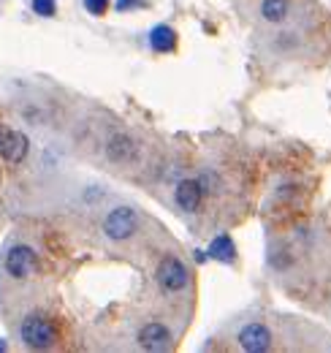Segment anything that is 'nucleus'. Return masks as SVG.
Here are the masks:
<instances>
[{
	"label": "nucleus",
	"mask_w": 331,
	"mask_h": 353,
	"mask_svg": "<svg viewBox=\"0 0 331 353\" xmlns=\"http://www.w3.org/2000/svg\"><path fill=\"white\" fill-rule=\"evenodd\" d=\"M19 337H22V343H25L28 348H33V351H46V348L54 345L57 332H54V323H52L43 312H30V315H25L22 323H19Z\"/></svg>",
	"instance_id": "1"
},
{
	"label": "nucleus",
	"mask_w": 331,
	"mask_h": 353,
	"mask_svg": "<svg viewBox=\"0 0 331 353\" xmlns=\"http://www.w3.org/2000/svg\"><path fill=\"white\" fill-rule=\"evenodd\" d=\"M155 277H158V285L163 288L166 294H179V291H185L188 283H190L188 266L182 264L177 256H163L158 269H155Z\"/></svg>",
	"instance_id": "2"
},
{
	"label": "nucleus",
	"mask_w": 331,
	"mask_h": 353,
	"mask_svg": "<svg viewBox=\"0 0 331 353\" xmlns=\"http://www.w3.org/2000/svg\"><path fill=\"white\" fill-rule=\"evenodd\" d=\"M139 228V212L133 207H114L106 218H103V234L114 242H125L136 234Z\"/></svg>",
	"instance_id": "3"
},
{
	"label": "nucleus",
	"mask_w": 331,
	"mask_h": 353,
	"mask_svg": "<svg viewBox=\"0 0 331 353\" xmlns=\"http://www.w3.org/2000/svg\"><path fill=\"white\" fill-rule=\"evenodd\" d=\"M6 272L14 277V280H28L33 272H36V266H39V256H36V250L33 248H28V245H14L8 253H6Z\"/></svg>",
	"instance_id": "4"
},
{
	"label": "nucleus",
	"mask_w": 331,
	"mask_h": 353,
	"mask_svg": "<svg viewBox=\"0 0 331 353\" xmlns=\"http://www.w3.org/2000/svg\"><path fill=\"white\" fill-rule=\"evenodd\" d=\"M30 152V144H28V136L14 128H3L0 131V158L11 166H19Z\"/></svg>",
	"instance_id": "5"
},
{
	"label": "nucleus",
	"mask_w": 331,
	"mask_h": 353,
	"mask_svg": "<svg viewBox=\"0 0 331 353\" xmlns=\"http://www.w3.org/2000/svg\"><path fill=\"white\" fill-rule=\"evenodd\" d=\"M237 340H239V348L248 353H263L272 348V332H269L266 323H258V321L242 326Z\"/></svg>",
	"instance_id": "6"
},
{
	"label": "nucleus",
	"mask_w": 331,
	"mask_h": 353,
	"mask_svg": "<svg viewBox=\"0 0 331 353\" xmlns=\"http://www.w3.org/2000/svg\"><path fill=\"white\" fill-rule=\"evenodd\" d=\"M171 340H174L171 329L163 326V323H158V321L144 323L141 332H139V345H141L144 351H166V348L171 345Z\"/></svg>",
	"instance_id": "7"
},
{
	"label": "nucleus",
	"mask_w": 331,
	"mask_h": 353,
	"mask_svg": "<svg viewBox=\"0 0 331 353\" xmlns=\"http://www.w3.org/2000/svg\"><path fill=\"white\" fill-rule=\"evenodd\" d=\"M201 199H204V190L199 185V179H182L177 182V190H174V201L182 212H196L201 207Z\"/></svg>",
	"instance_id": "8"
},
{
	"label": "nucleus",
	"mask_w": 331,
	"mask_h": 353,
	"mask_svg": "<svg viewBox=\"0 0 331 353\" xmlns=\"http://www.w3.org/2000/svg\"><path fill=\"white\" fill-rule=\"evenodd\" d=\"M209 256H212L214 261H223V264L237 261V245H234V239H231L228 234L214 236L212 245H209Z\"/></svg>",
	"instance_id": "9"
},
{
	"label": "nucleus",
	"mask_w": 331,
	"mask_h": 353,
	"mask_svg": "<svg viewBox=\"0 0 331 353\" xmlns=\"http://www.w3.org/2000/svg\"><path fill=\"white\" fill-rule=\"evenodd\" d=\"M290 14V0H263L261 3V17L272 25H280L285 22Z\"/></svg>",
	"instance_id": "10"
},
{
	"label": "nucleus",
	"mask_w": 331,
	"mask_h": 353,
	"mask_svg": "<svg viewBox=\"0 0 331 353\" xmlns=\"http://www.w3.org/2000/svg\"><path fill=\"white\" fill-rule=\"evenodd\" d=\"M150 46H152L155 52H171V49L177 46V33H174L168 25H158V28H152V33H150Z\"/></svg>",
	"instance_id": "11"
},
{
	"label": "nucleus",
	"mask_w": 331,
	"mask_h": 353,
	"mask_svg": "<svg viewBox=\"0 0 331 353\" xmlns=\"http://www.w3.org/2000/svg\"><path fill=\"white\" fill-rule=\"evenodd\" d=\"M106 155L117 163H125L130 155H133V141L128 136H114L109 144H106Z\"/></svg>",
	"instance_id": "12"
},
{
	"label": "nucleus",
	"mask_w": 331,
	"mask_h": 353,
	"mask_svg": "<svg viewBox=\"0 0 331 353\" xmlns=\"http://www.w3.org/2000/svg\"><path fill=\"white\" fill-rule=\"evenodd\" d=\"M33 11L39 17H54V0H33Z\"/></svg>",
	"instance_id": "13"
},
{
	"label": "nucleus",
	"mask_w": 331,
	"mask_h": 353,
	"mask_svg": "<svg viewBox=\"0 0 331 353\" xmlns=\"http://www.w3.org/2000/svg\"><path fill=\"white\" fill-rule=\"evenodd\" d=\"M106 6H109V0H84V8L90 14H95V17H101L106 11Z\"/></svg>",
	"instance_id": "14"
},
{
	"label": "nucleus",
	"mask_w": 331,
	"mask_h": 353,
	"mask_svg": "<svg viewBox=\"0 0 331 353\" xmlns=\"http://www.w3.org/2000/svg\"><path fill=\"white\" fill-rule=\"evenodd\" d=\"M130 6H141V0H120V3H117V8H120V11L130 8Z\"/></svg>",
	"instance_id": "15"
}]
</instances>
